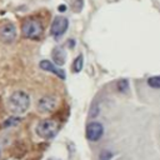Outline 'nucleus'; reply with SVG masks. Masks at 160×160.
I'll use <instances>...</instances> for the list:
<instances>
[{
    "label": "nucleus",
    "mask_w": 160,
    "mask_h": 160,
    "mask_svg": "<svg viewBox=\"0 0 160 160\" xmlns=\"http://www.w3.org/2000/svg\"><path fill=\"white\" fill-rule=\"evenodd\" d=\"M29 106H30V96L24 90L14 91L6 101L8 110L11 112V115H15V116H20L25 114Z\"/></svg>",
    "instance_id": "1"
},
{
    "label": "nucleus",
    "mask_w": 160,
    "mask_h": 160,
    "mask_svg": "<svg viewBox=\"0 0 160 160\" xmlns=\"http://www.w3.org/2000/svg\"><path fill=\"white\" fill-rule=\"evenodd\" d=\"M104 134V126L101 122L92 121L86 126V138L90 141H98Z\"/></svg>",
    "instance_id": "7"
},
{
    "label": "nucleus",
    "mask_w": 160,
    "mask_h": 160,
    "mask_svg": "<svg viewBox=\"0 0 160 160\" xmlns=\"http://www.w3.org/2000/svg\"><path fill=\"white\" fill-rule=\"evenodd\" d=\"M118 89H119V91H121V92H126V91L129 90V81H128L126 79L120 80V81L118 82Z\"/></svg>",
    "instance_id": "13"
},
{
    "label": "nucleus",
    "mask_w": 160,
    "mask_h": 160,
    "mask_svg": "<svg viewBox=\"0 0 160 160\" xmlns=\"http://www.w3.org/2000/svg\"><path fill=\"white\" fill-rule=\"evenodd\" d=\"M42 31H44L42 24L38 19H28L24 21L21 26V32L26 39L38 40L42 35Z\"/></svg>",
    "instance_id": "3"
},
{
    "label": "nucleus",
    "mask_w": 160,
    "mask_h": 160,
    "mask_svg": "<svg viewBox=\"0 0 160 160\" xmlns=\"http://www.w3.org/2000/svg\"><path fill=\"white\" fill-rule=\"evenodd\" d=\"M112 156V152L110 150H102L100 152V156H99V160H110Z\"/></svg>",
    "instance_id": "15"
},
{
    "label": "nucleus",
    "mask_w": 160,
    "mask_h": 160,
    "mask_svg": "<svg viewBox=\"0 0 160 160\" xmlns=\"http://www.w3.org/2000/svg\"><path fill=\"white\" fill-rule=\"evenodd\" d=\"M148 85L154 89H160V75H155L148 79Z\"/></svg>",
    "instance_id": "12"
},
{
    "label": "nucleus",
    "mask_w": 160,
    "mask_h": 160,
    "mask_svg": "<svg viewBox=\"0 0 160 160\" xmlns=\"http://www.w3.org/2000/svg\"><path fill=\"white\" fill-rule=\"evenodd\" d=\"M65 10H66V6H65V5H60V6H59V11H61V12H64Z\"/></svg>",
    "instance_id": "16"
},
{
    "label": "nucleus",
    "mask_w": 160,
    "mask_h": 160,
    "mask_svg": "<svg viewBox=\"0 0 160 160\" xmlns=\"http://www.w3.org/2000/svg\"><path fill=\"white\" fill-rule=\"evenodd\" d=\"M52 60L55 61L56 65H62L65 64L66 60V52L62 48H55L52 50Z\"/></svg>",
    "instance_id": "9"
},
{
    "label": "nucleus",
    "mask_w": 160,
    "mask_h": 160,
    "mask_svg": "<svg viewBox=\"0 0 160 160\" xmlns=\"http://www.w3.org/2000/svg\"><path fill=\"white\" fill-rule=\"evenodd\" d=\"M68 26H69V21H68L66 18H64V16H56L52 20V24L50 26V34L55 39H59V38H61L66 32Z\"/></svg>",
    "instance_id": "4"
},
{
    "label": "nucleus",
    "mask_w": 160,
    "mask_h": 160,
    "mask_svg": "<svg viewBox=\"0 0 160 160\" xmlns=\"http://www.w3.org/2000/svg\"><path fill=\"white\" fill-rule=\"evenodd\" d=\"M0 158H1V148H0Z\"/></svg>",
    "instance_id": "17"
},
{
    "label": "nucleus",
    "mask_w": 160,
    "mask_h": 160,
    "mask_svg": "<svg viewBox=\"0 0 160 160\" xmlns=\"http://www.w3.org/2000/svg\"><path fill=\"white\" fill-rule=\"evenodd\" d=\"M18 36V31H16V26L12 22H4L0 26V40L5 44H11L15 41Z\"/></svg>",
    "instance_id": "5"
},
{
    "label": "nucleus",
    "mask_w": 160,
    "mask_h": 160,
    "mask_svg": "<svg viewBox=\"0 0 160 160\" xmlns=\"http://www.w3.org/2000/svg\"><path fill=\"white\" fill-rule=\"evenodd\" d=\"M71 6H72L74 11H81V9L84 6V1L82 0H71Z\"/></svg>",
    "instance_id": "14"
},
{
    "label": "nucleus",
    "mask_w": 160,
    "mask_h": 160,
    "mask_svg": "<svg viewBox=\"0 0 160 160\" xmlns=\"http://www.w3.org/2000/svg\"><path fill=\"white\" fill-rule=\"evenodd\" d=\"M82 65H84L82 55L76 56V59H75L74 62H72V70H74V72H80V70L82 69Z\"/></svg>",
    "instance_id": "11"
},
{
    "label": "nucleus",
    "mask_w": 160,
    "mask_h": 160,
    "mask_svg": "<svg viewBox=\"0 0 160 160\" xmlns=\"http://www.w3.org/2000/svg\"><path fill=\"white\" fill-rule=\"evenodd\" d=\"M20 121H21L20 116H15V115H12V116H10L9 119H6V120L4 121L2 126H4V128H12V126L19 125Z\"/></svg>",
    "instance_id": "10"
},
{
    "label": "nucleus",
    "mask_w": 160,
    "mask_h": 160,
    "mask_svg": "<svg viewBox=\"0 0 160 160\" xmlns=\"http://www.w3.org/2000/svg\"><path fill=\"white\" fill-rule=\"evenodd\" d=\"M35 131H36L39 138L45 139V140H50L58 134L59 124L55 120L45 119V120H41V121L38 122V125L35 128Z\"/></svg>",
    "instance_id": "2"
},
{
    "label": "nucleus",
    "mask_w": 160,
    "mask_h": 160,
    "mask_svg": "<svg viewBox=\"0 0 160 160\" xmlns=\"http://www.w3.org/2000/svg\"><path fill=\"white\" fill-rule=\"evenodd\" d=\"M58 105V98L52 96V95H45L42 98H40L38 100L36 108L39 110V112L46 114V112H51Z\"/></svg>",
    "instance_id": "6"
},
{
    "label": "nucleus",
    "mask_w": 160,
    "mask_h": 160,
    "mask_svg": "<svg viewBox=\"0 0 160 160\" xmlns=\"http://www.w3.org/2000/svg\"><path fill=\"white\" fill-rule=\"evenodd\" d=\"M39 66H40V69H42V70H45V71H49V72L55 74V75L59 76L61 80H64V79L66 78L65 71H64L62 69L58 68V66H56L54 62H51L50 60H41V61L39 62Z\"/></svg>",
    "instance_id": "8"
}]
</instances>
